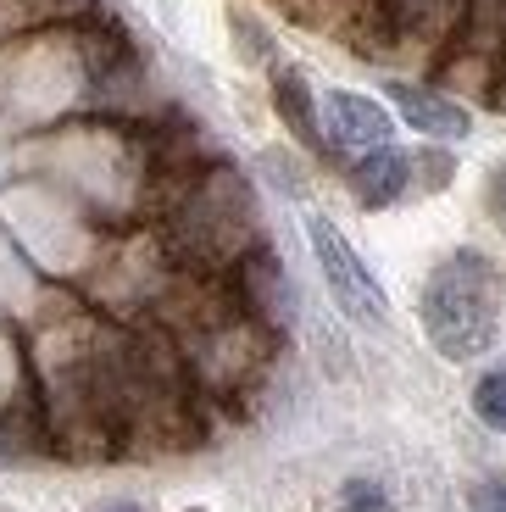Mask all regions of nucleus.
<instances>
[{
    "instance_id": "6",
    "label": "nucleus",
    "mask_w": 506,
    "mask_h": 512,
    "mask_svg": "<svg viewBox=\"0 0 506 512\" xmlns=\"http://www.w3.org/2000/svg\"><path fill=\"white\" fill-rule=\"evenodd\" d=\"M279 112H284V123H290L306 145L323 140V128H317V112H312V95H306V78L301 73H279Z\"/></svg>"
},
{
    "instance_id": "7",
    "label": "nucleus",
    "mask_w": 506,
    "mask_h": 512,
    "mask_svg": "<svg viewBox=\"0 0 506 512\" xmlns=\"http://www.w3.org/2000/svg\"><path fill=\"white\" fill-rule=\"evenodd\" d=\"M473 412H479L484 429L506 435V368H490L479 384H473Z\"/></svg>"
},
{
    "instance_id": "3",
    "label": "nucleus",
    "mask_w": 506,
    "mask_h": 512,
    "mask_svg": "<svg viewBox=\"0 0 506 512\" xmlns=\"http://www.w3.org/2000/svg\"><path fill=\"white\" fill-rule=\"evenodd\" d=\"M323 117H329V140L345 145V151H373V145H390L395 123L373 95L356 90H334L323 95Z\"/></svg>"
},
{
    "instance_id": "2",
    "label": "nucleus",
    "mask_w": 506,
    "mask_h": 512,
    "mask_svg": "<svg viewBox=\"0 0 506 512\" xmlns=\"http://www.w3.org/2000/svg\"><path fill=\"white\" fill-rule=\"evenodd\" d=\"M306 240H312V256H317V268H323V284H329L334 307H340L345 318H356V323H384L390 318L384 284L367 273V262L351 251V240H345L329 218H317L312 212V218H306Z\"/></svg>"
},
{
    "instance_id": "4",
    "label": "nucleus",
    "mask_w": 506,
    "mask_h": 512,
    "mask_svg": "<svg viewBox=\"0 0 506 512\" xmlns=\"http://www.w3.org/2000/svg\"><path fill=\"white\" fill-rule=\"evenodd\" d=\"M390 101L401 106V117L418 128V134H429V140H468V134H473L468 106L445 101V95H434V90H418V84H390Z\"/></svg>"
},
{
    "instance_id": "9",
    "label": "nucleus",
    "mask_w": 506,
    "mask_h": 512,
    "mask_svg": "<svg viewBox=\"0 0 506 512\" xmlns=\"http://www.w3.org/2000/svg\"><path fill=\"white\" fill-rule=\"evenodd\" d=\"M473 512H506V485H479L473 490Z\"/></svg>"
},
{
    "instance_id": "8",
    "label": "nucleus",
    "mask_w": 506,
    "mask_h": 512,
    "mask_svg": "<svg viewBox=\"0 0 506 512\" xmlns=\"http://www.w3.org/2000/svg\"><path fill=\"white\" fill-rule=\"evenodd\" d=\"M334 512H390V501H384V490H379V485H367V479H351Z\"/></svg>"
},
{
    "instance_id": "10",
    "label": "nucleus",
    "mask_w": 506,
    "mask_h": 512,
    "mask_svg": "<svg viewBox=\"0 0 506 512\" xmlns=\"http://www.w3.org/2000/svg\"><path fill=\"white\" fill-rule=\"evenodd\" d=\"M95 512H145L140 501H106V507H95Z\"/></svg>"
},
{
    "instance_id": "5",
    "label": "nucleus",
    "mask_w": 506,
    "mask_h": 512,
    "mask_svg": "<svg viewBox=\"0 0 506 512\" xmlns=\"http://www.w3.org/2000/svg\"><path fill=\"white\" fill-rule=\"evenodd\" d=\"M406 179H412V162H406L401 151H390V145H373V151H362V162L351 167V190L362 206H390L406 195Z\"/></svg>"
},
{
    "instance_id": "1",
    "label": "nucleus",
    "mask_w": 506,
    "mask_h": 512,
    "mask_svg": "<svg viewBox=\"0 0 506 512\" xmlns=\"http://www.w3.org/2000/svg\"><path fill=\"white\" fill-rule=\"evenodd\" d=\"M423 329L434 351L451 362H468L495 346L506 318V273L484 251H451L423 284Z\"/></svg>"
}]
</instances>
